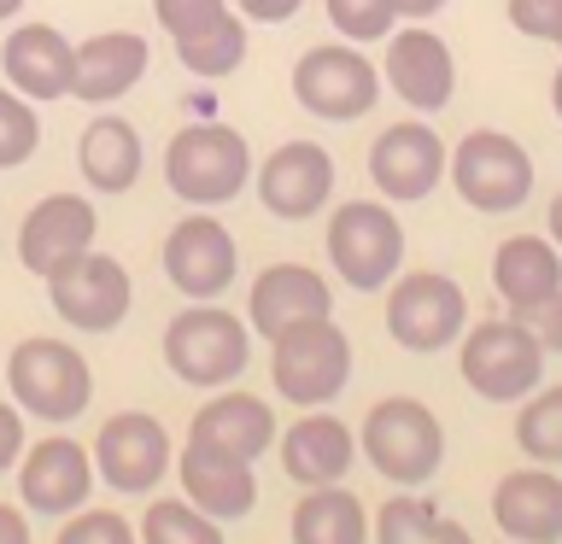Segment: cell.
<instances>
[{
  "label": "cell",
  "instance_id": "83f0119b",
  "mask_svg": "<svg viewBox=\"0 0 562 544\" xmlns=\"http://www.w3.org/2000/svg\"><path fill=\"white\" fill-rule=\"evenodd\" d=\"M293 544H369V515L351 491L334 486H305L293 503Z\"/></svg>",
  "mask_w": 562,
  "mask_h": 544
},
{
  "label": "cell",
  "instance_id": "ac0fdd59",
  "mask_svg": "<svg viewBox=\"0 0 562 544\" xmlns=\"http://www.w3.org/2000/svg\"><path fill=\"white\" fill-rule=\"evenodd\" d=\"M88 486H94V456L65 433L35 439V445L18 456V498H24V509H35V515H77L88 503Z\"/></svg>",
  "mask_w": 562,
  "mask_h": 544
},
{
  "label": "cell",
  "instance_id": "5b68a950",
  "mask_svg": "<svg viewBox=\"0 0 562 544\" xmlns=\"http://www.w3.org/2000/svg\"><path fill=\"white\" fill-rule=\"evenodd\" d=\"M7 386H12V404L24 416H42V421H77L94 398V375H88V358L65 340H35L12 345L7 358Z\"/></svg>",
  "mask_w": 562,
  "mask_h": 544
},
{
  "label": "cell",
  "instance_id": "ab89813d",
  "mask_svg": "<svg viewBox=\"0 0 562 544\" xmlns=\"http://www.w3.org/2000/svg\"><path fill=\"white\" fill-rule=\"evenodd\" d=\"M299 7L305 0H235V12L246 24H288V18H299Z\"/></svg>",
  "mask_w": 562,
  "mask_h": 544
},
{
  "label": "cell",
  "instance_id": "e575fe53",
  "mask_svg": "<svg viewBox=\"0 0 562 544\" xmlns=\"http://www.w3.org/2000/svg\"><path fill=\"white\" fill-rule=\"evenodd\" d=\"M53 544H140V539H135V526L123 521L117 509H77Z\"/></svg>",
  "mask_w": 562,
  "mask_h": 544
},
{
  "label": "cell",
  "instance_id": "4fadbf2b",
  "mask_svg": "<svg viewBox=\"0 0 562 544\" xmlns=\"http://www.w3.org/2000/svg\"><path fill=\"white\" fill-rule=\"evenodd\" d=\"M158 258H165V275L182 298H223L240 270V246L211 211H193V217L176 223Z\"/></svg>",
  "mask_w": 562,
  "mask_h": 544
},
{
  "label": "cell",
  "instance_id": "d590c367",
  "mask_svg": "<svg viewBox=\"0 0 562 544\" xmlns=\"http://www.w3.org/2000/svg\"><path fill=\"white\" fill-rule=\"evenodd\" d=\"M228 12V0H153V18L170 30V42H182V35L217 24V18Z\"/></svg>",
  "mask_w": 562,
  "mask_h": 544
},
{
  "label": "cell",
  "instance_id": "7a4b0ae2",
  "mask_svg": "<svg viewBox=\"0 0 562 544\" xmlns=\"http://www.w3.org/2000/svg\"><path fill=\"white\" fill-rule=\"evenodd\" d=\"M165 182L182 205H228L252 182V147L228 123H188L165 147Z\"/></svg>",
  "mask_w": 562,
  "mask_h": 544
},
{
  "label": "cell",
  "instance_id": "f546056e",
  "mask_svg": "<svg viewBox=\"0 0 562 544\" xmlns=\"http://www.w3.org/2000/svg\"><path fill=\"white\" fill-rule=\"evenodd\" d=\"M375 544H474L469 526H457L451 515H439L422 498H393L375 515Z\"/></svg>",
  "mask_w": 562,
  "mask_h": 544
},
{
  "label": "cell",
  "instance_id": "4dcf8cb0",
  "mask_svg": "<svg viewBox=\"0 0 562 544\" xmlns=\"http://www.w3.org/2000/svg\"><path fill=\"white\" fill-rule=\"evenodd\" d=\"M140 544H223V521H211L188 498H158L140 515Z\"/></svg>",
  "mask_w": 562,
  "mask_h": 544
},
{
  "label": "cell",
  "instance_id": "74e56055",
  "mask_svg": "<svg viewBox=\"0 0 562 544\" xmlns=\"http://www.w3.org/2000/svg\"><path fill=\"white\" fill-rule=\"evenodd\" d=\"M516 322L539 340V351L551 358V351H562V293H551V298H539V305H527V310H509Z\"/></svg>",
  "mask_w": 562,
  "mask_h": 544
},
{
  "label": "cell",
  "instance_id": "7c38bea8",
  "mask_svg": "<svg viewBox=\"0 0 562 544\" xmlns=\"http://www.w3.org/2000/svg\"><path fill=\"white\" fill-rule=\"evenodd\" d=\"M47 298H53V310H59L70 328L112 333L123 316H130L135 287H130V270H123L117 258H105V252L88 246V252L70 258L59 275H47Z\"/></svg>",
  "mask_w": 562,
  "mask_h": 544
},
{
  "label": "cell",
  "instance_id": "44dd1931",
  "mask_svg": "<svg viewBox=\"0 0 562 544\" xmlns=\"http://www.w3.org/2000/svg\"><path fill=\"white\" fill-rule=\"evenodd\" d=\"M147 65H153L147 35H135V30H100V35H88V42L77 47V77H70V94H77L82 105H112V100L130 94V88H140Z\"/></svg>",
  "mask_w": 562,
  "mask_h": 544
},
{
  "label": "cell",
  "instance_id": "bcb514c9",
  "mask_svg": "<svg viewBox=\"0 0 562 544\" xmlns=\"http://www.w3.org/2000/svg\"><path fill=\"white\" fill-rule=\"evenodd\" d=\"M557 47H562V42H557Z\"/></svg>",
  "mask_w": 562,
  "mask_h": 544
},
{
  "label": "cell",
  "instance_id": "9c48e42d",
  "mask_svg": "<svg viewBox=\"0 0 562 544\" xmlns=\"http://www.w3.org/2000/svg\"><path fill=\"white\" fill-rule=\"evenodd\" d=\"M328 263L346 287L381 293L404 263V228L386 205L375 200H351L328 217Z\"/></svg>",
  "mask_w": 562,
  "mask_h": 544
},
{
  "label": "cell",
  "instance_id": "e0dca14e",
  "mask_svg": "<svg viewBox=\"0 0 562 544\" xmlns=\"http://www.w3.org/2000/svg\"><path fill=\"white\" fill-rule=\"evenodd\" d=\"M334 175L340 170H334L328 147H316V140H281V147L258 165V200L281 223H305L328 205Z\"/></svg>",
  "mask_w": 562,
  "mask_h": 544
},
{
  "label": "cell",
  "instance_id": "836d02e7",
  "mask_svg": "<svg viewBox=\"0 0 562 544\" xmlns=\"http://www.w3.org/2000/svg\"><path fill=\"white\" fill-rule=\"evenodd\" d=\"M323 7H328V24L340 30L351 47L386 42V35L398 30V12L386 7V0H323Z\"/></svg>",
  "mask_w": 562,
  "mask_h": 544
},
{
  "label": "cell",
  "instance_id": "30bf717a",
  "mask_svg": "<svg viewBox=\"0 0 562 544\" xmlns=\"http://www.w3.org/2000/svg\"><path fill=\"white\" fill-rule=\"evenodd\" d=\"M293 100L323 123H358L363 112H375V100H381V70L351 42H323V47L299 53Z\"/></svg>",
  "mask_w": 562,
  "mask_h": 544
},
{
  "label": "cell",
  "instance_id": "2e32d148",
  "mask_svg": "<svg viewBox=\"0 0 562 544\" xmlns=\"http://www.w3.org/2000/svg\"><path fill=\"white\" fill-rule=\"evenodd\" d=\"M100 235V211L82 200V193H47L24 211L18 223V258H24L30 275H59L70 258H82Z\"/></svg>",
  "mask_w": 562,
  "mask_h": 544
},
{
  "label": "cell",
  "instance_id": "7402d4cb",
  "mask_svg": "<svg viewBox=\"0 0 562 544\" xmlns=\"http://www.w3.org/2000/svg\"><path fill=\"white\" fill-rule=\"evenodd\" d=\"M492 521L509 544H562V480L551 468H516L492 491Z\"/></svg>",
  "mask_w": 562,
  "mask_h": 544
},
{
  "label": "cell",
  "instance_id": "3957f363",
  "mask_svg": "<svg viewBox=\"0 0 562 544\" xmlns=\"http://www.w3.org/2000/svg\"><path fill=\"white\" fill-rule=\"evenodd\" d=\"M165 363H170L176 381L205 386V393L211 386H228V381H240L246 363H252V328H246L235 310L200 298V305H188L182 316H170Z\"/></svg>",
  "mask_w": 562,
  "mask_h": 544
},
{
  "label": "cell",
  "instance_id": "d6986e66",
  "mask_svg": "<svg viewBox=\"0 0 562 544\" xmlns=\"http://www.w3.org/2000/svg\"><path fill=\"white\" fill-rule=\"evenodd\" d=\"M0 77L35 105L65 100L70 77H77V47H70L53 24H18L7 35V47H0Z\"/></svg>",
  "mask_w": 562,
  "mask_h": 544
},
{
  "label": "cell",
  "instance_id": "6da1fadb",
  "mask_svg": "<svg viewBox=\"0 0 562 544\" xmlns=\"http://www.w3.org/2000/svg\"><path fill=\"white\" fill-rule=\"evenodd\" d=\"M270 381L276 393L299 404V410H323L346 393L351 381V340L334 316H311L293 322L270 340Z\"/></svg>",
  "mask_w": 562,
  "mask_h": 544
},
{
  "label": "cell",
  "instance_id": "ffe728a7",
  "mask_svg": "<svg viewBox=\"0 0 562 544\" xmlns=\"http://www.w3.org/2000/svg\"><path fill=\"white\" fill-rule=\"evenodd\" d=\"M311 316H334V293L311 263H270L252 281V298H246V328L252 333L276 340L281 328L311 322Z\"/></svg>",
  "mask_w": 562,
  "mask_h": 544
},
{
  "label": "cell",
  "instance_id": "8992f818",
  "mask_svg": "<svg viewBox=\"0 0 562 544\" xmlns=\"http://www.w3.org/2000/svg\"><path fill=\"white\" fill-rule=\"evenodd\" d=\"M446 175H451V188L463 193V205L486 211V217L527 205V193H533V158H527V147L504 129L463 135L446 152Z\"/></svg>",
  "mask_w": 562,
  "mask_h": 544
},
{
  "label": "cell",
  "instance_id": "d6a6232c",
  "mask_svg": "<svg viewBox=\"0 0 562 544\" xmlns=\"http://www.w3.org/2000/svg\"><path fill=\"white\" fill-rule=\"evenodd\" d=\"M35 147H42V117H35V100H24L18 88L0 82V170L30 165Z\"/></svg>",
  "mask_w": 562,
  "mask_h": 544
},
{
  "label": "cell",
  "instance_id": "60d3db41",
  "mask_svg": "<svg viewBox=\"0 0 562 544\" xmlns=\"http://www.w3.org/2000/svg\"><path fill=\"white\" fill-rule=\"evenodd\" d=\"M0 544H30V521H24V509L0 503Z\"/></svg>",
  "mask_w": 562,
  "mask_h": 544
},
{
  "label": "cell",
  "instance_id": "52a82bcc",
  "mask_svg": "<svg viewBox=\"0 0 562 544\" xmlns=\"http://www.w3.org/2000/svg\"><path fill=\"white\" fill-rule=\"evenodd\" d=\"M469 328V298L451 275L439 270H416V275H393L386 281V333L416 351V358H434L463 340Z\"/></svg>",
  "mask_w": 562,
  "mask_h": 544
},
{
  "label": "cell",
  "instance_id": "f35d334b",
  "mask_svg": "<svg viewBox=\"0 0 562 544\" xmlns=\"http://www.w3.org/2000/svg\"><path fill=\"white\" fill-rule=\"evenodd\" d=\"M18 456H24V410H18V404H0V474H7Z\"/></svg>",
  "mask_w": 562,
  "mask_h": 544
},
{
  "label": "cell",
  "instance_id": "277c9868",
  "mask_svg": "<svg viewBox=\"0 0 562 544\" xmlns=\"http://www.w3.org/2000/svg\"><path fill=\"white\" fill-rule=\"evenodd\" d=\"M358 445H363L369 463H375V474H386L393 486H422L439 474V463H446V428H439V416L422 398L369 404Z\"/></svg>",
  "mask_w": 562,
  "mask_h": 544
},
{
  "label": "cell",
  "instance_id": "ba28073f",
  "mask_svg": "<svg viewBox=\"0 0 562 544\" xmlns=\"http://www.w3.org/2000/svg\"><path fill=\"white\" fill-rule=\"evenodd\" d=\"M457 369H463L469 393H481L486 404H516L527 393H539L544 351L516 316H504V322H474L463 333V358H457Z\"/></svg>",
  "mask_w": 562,
  "mask_h": 544
},
{
  "label": "cell",
  "instance_id": "8d00e7d4",
  "mask_svg": "<svg viewBox=\"0 0 562 544\" xmlns=\"http://www.w3.org/2000/svg\"><path fill=\"white\" fill-rule=\"evenodd\" d=\"M509 24L533 42H562V0H509Z\"/></svg>",
  "mask_w": 562,
  "mask_h": 544
},
{
  "label": "cell",
  "instance_id": "b9f144b4",
  "mask_svg": "<svg viewBox=\"0 0 562 544\" xmlns=\"http://www.w3.org/2000/svg\"><path fill=\"white\" fill-rule=\"evenodd\" d=\"M386 7H393L398 18H416V24H422V18H434L446 0H386Z\"/></svg>",
  "mask_w": 562,
  "mask_h": 544
},
{
  "label": "cell",
  "instance_id": "7bdbcfd3",
  "mask_svg": "<svg viewBox=\"0 0 562 544\" xmlns=\"http://www.w3.org/2000/svg\"><path fill=\"white\" fill-rule=\"evenodd\" d=\"M551 246H557V252H562V193H557V200H551Z\"/></svg>",
  "mask_w": 562,
  "mask_h": 544
},
{
  "label": "cell",
  "instance_id": "1f68e13d",
  "mask_svg": "<svg viewBox=\"0 0 562 544\" xmlns=\"http://www.w3.org/2000/svg\"><path fill=\"white\" fill-rule=\"evenodd\" d=\"M516 445L533 463H562V386L527 393V410L516 416Z\"/></svg>",
  "mask_w": 562,
  "mask_h": 544
},
{
  "label": "cell",
  "instance_id": "484cf974",
  "mask_svg": "<svg viewBox=\"0 0 562 544\" xmlns=\"http://www.w3.org/2000/svg\"><path fill=\"white\" fill-rule=\"evenodd\" d=\"M492 287L509 310L539 305V298L562 293V252L544 235H509L492 252Z\"/></svg>",
  "mask_w": 562,
  "mask_h": 544
},
{
  "label": "cell",
  "instance_id": "603a6c76",
  "mask_svg": "<svg viewBox=\"0 0 562 544\" xmlns=\"http://www.w3.org/2000/svg\"><path fill=\"white\" fill-rule=\"evenodd\" d=\"M188 445L235 456V463H258V456L276 445V410L252 393H217L200 416H193Z\"/></svg>",
  "mask_w": 562,
  "mask_h": 544
},
{
  "label": "cell",
  "instance_id": "5bb4252c",
  "mask_svg": "<svg viewBox=\"0 0 562 544\" xmlns=\"http://www.w3.org/2000/svg\"><path fill=\"white\" fill-rule=\"evenodd\" d=\"M94 474L112 491H130V498L153 491L170 474V433H165V421L147 416V410L105 416V428L94 433Z\"/></svg>",
  "mask_w": 562,
  "mask_h": 544
},
{
  "label": "cell",
  "instance_id": "d4e9b609",
  "mask_svg": "<svg viewBox=\"0 0 562 544\" xmlns=\"http://www.w3.org/2000/svg\"><path fill=\"white\" fill-rule=\"evenodd\" d=\"M176 474H182L188 503L205 509L211 521H240V515H252V503H258L252 463H235V456H217L205 445H188L182 463H176Z\"/></svg>",
  "mask_w": 562,
  "mask_h": 544
},
{
  "label": "cell",
  "instance_id": "ee69618b",
  "mask_svg": "<svg viewBox=\"0 0 562 544\" xmlns=\"http://www.w3.org/2000/svg\"><path fill=\"white\" fill-rule=\"evenodd\" d=\"M24 12V0H0V18H18Z\"/></svg>",
  "mask_w": 562,
  "mask_h": 544
},
{
  "label": "cell",
  "instance_id": "9a60e30c",
  "mask_svg": "<svg viewBox=\"0 0 562 544\" xmlns=\"http://www.w3.org/2000/svg\"><path fill=\"white\" fill-rule=\"evenodd\" d=\"M381 88L411 105V112H446L457 94V59L446 47V35H434L428 24L393 30L386 35V65H381Z\"/></svg>",
  "mask_w": 562,
  "mask_h": 544
},
{
  "label": "cell",
  "instance_id": "cb8c5ba5",
  "mask_svg": "<svg viewBox=\"0 0 562 544\" xmlns=\"http://www.w3.org/2000/svg\"><path fill=\"white\" fill-rule=\"evenodd\" d=\"M351 463H358V433L340 416H299L281 433V468L299 486H334L346 480Z\"/></svg>",
  "mask_w": 562,
  "mask_h": 544
},
{
  "label": "cell",
  "instance_id": "8fae6325",
  "mask_svg": "<svg viewBox=\"0 0 562 544\" xmlns=\"http://www.w3.org/2000/svg\"><path fill=\"white\" fill-rule=\"evenodd\" d=\"M446 140L428 117H404V123H386L369 147V182H375L381 200L393 205H416L446 182Z\"/></svg>",
  "mask_w": 562,
  "mask_h": 544
},
{
  "label": "cell",
  "instance_id": "4316f807",
  "mask_svg": "<svg viewBox=\"0 0 562 544\" xmlns=\"http://www.w3.org/2000/svg\"><path fill=\"white\" fill-rule=\"evenodd\" d=\"M77 170L94 193H130L140 182V135L130 117L100 112L77 140Z\"/></svg>",
  "mask_w": 562,
  "mask_h": 544
},
{
  "label": "cell",
  "instance_id": "f1b7e54d",
  "mask_svg": "<svg viewBox=\"0 0 562 544\" xmlns=\"http://www.w3.org/2000/svg\"><path fill=\"white\" fill-rule=\"evenodd\" d=\"M176 59H182L193 77H235V70L246 65V18L235 12H223L217 24H205V30H193L176 42Z\"/></svg>",
  "mask_w": 562,
  "mask_h": 544
},
{
  "label": "cell",
  "instance_id": "f6af8a7d",
  "mask_svg": "<svg viewBox=\"0 0 562 544\" xmlns=\"http://www.w3.org/2000/svg\"><path fill=\"white\" fill-rule=\"evenodd\" d=\"M551 105H557V117H562V70H557V82H551Z\"/></svg>",
  "mask_w": 562,
  "mask_h": 544
}]
</instances>
